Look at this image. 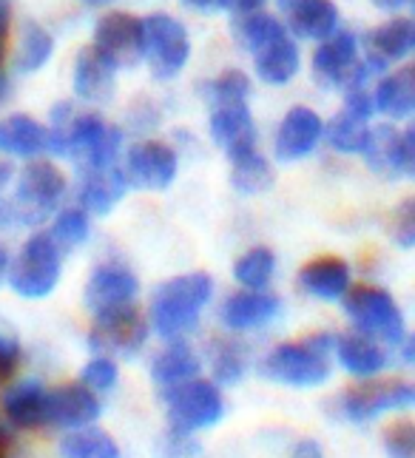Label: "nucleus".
<instances>
[{
    "label": "nucleus",
    "mask_w": 415,
    "mask_h": 458,
    "mask_svg": "<svg viewBox=\"0 0 415 458\" xmlns=\"http://www.w3.org/2000/svg\"><path fill=\"white\" fill-rule=\"evenodd\" d=\"M253 66H257V74L262 77L265 83L270 86H284L291 83L293 77L299 74L301 66V55H299V46L296 38L291 31H279L276 38L265 40L259 49H253Z\"/></svg>",
    "instance_id": "b1692460"
},
{
    "label": "nucleus",
    "mask_w": 415,
    "mask_h": 458,
    "mask_svg": "<svg viewBox=\"0 0 415 458\" xmlns=\"http://www.w3.org/2000/svg\"><path fill=\"white\" fill-rule=\"evenodd\" d=\"M146 60L157 81L177 77L191 57L188 29L171 14H148L146 21Z\"/></svg>",
    "instance_id": "9b49d317"
},
{
    "label": "nucleus",
    "mask_w": 415,
    "mask_h": 458,
    "mask_svg": "<svg viewBox=\"0 0 415 458\" xmlns=\"http://www.w3.org/2000/svg\"><path fill=\"white\" fill-rule=\"evenodd\" d=\"M23 365V347L18 339L0 334V387H9Z\"/></svg>",
    "instance_id": "c03bdc74"
},
{
    "label": "nucleus",
    "mask_w": 415,
    "mask_h": 458,
    "mask_svg": "<svg viewBox=\"0 0 415 458\" xmlns=\"http://www.w3.org/2000/svg\"><path fill=\"white\" fill-rule=\"evenodd\" d=\"M325 137V123L313 108L308 106H293L287 112L276 129L274 137V154L279 163H296L305 160L308 154L316 151V146Z\"/></svg>",
    "instance_id": "2eb2a0df"
},
{
    "label": "nucleus",
    "mask_w": 415,
    "mask_h": 458,
    "mask_svg": "<svg viewBox=\"0 0 415 458\" xmlns=\"http://www.w3.org/2000/svg\"><path fill=\"white\" fill-rule=\"evenodd\" d=\"M310 66L316 81L333 89H361L373 74V69L359 60V38L353 31H333L330 38L318 40Z\"/></svg>",
    "instance_id": "9d476101"
},
{
    "label": "nucleus",
    "mask_w": 415,
    "mask_h": 458,
    "mask_svg": "<svg viewBox=\"0 0 415 458\" xmlns=\"http://www.w3.org/2000/svg\"><path fill=\"white\" fill-rule=\"evenodd\" d=\"M120 148H123V131L108 125L94 112L74 114L66 140H63V157L74 160L80 171H103L117 165Z\"/></svg>",
    "instance_id": "0eeeda50"
},
{
    "label": "nucleus",
    "mask_w": 415,
    "mask_h": 458,
    "mask_svg": "<svg viewBox=\"0 0 415 458\" xmlns=\"http://www.w3.org/2000/svg\"><path fill=\"white\" fill-rule=\"evenodd\" d=\"M140 293V279L131 267H125L120 262H103L91 271L83 302L91 313L111 310L120 305H131Z\"/></svg>",
    "instance_id": "dca6fc26"
},
{
    "label": "nucleus",
    "mask_w": 415,
    "mask_h": 458,
    "mask_svg": "<svg viewBox=\"0 0 415 458\" xmlns=\"http://www.w3.org/2000/svg\"><path fill=\"white\" fill-rule=\"evenodd\" d=\"M202 445L197 441L194 433H182L168 428L154 445V458H199Z\"/></svg>",
    "instance_id": "a19ab883"
},
{
    "label": "nucleus",
    "mask_w": 415,
    "mask_h": 458,
    "mask_svg": "<svg viewBox=\"0 0 415 458\" xmlns=\"http://www.w3.org/2000/svg\"><path fill=\"white\" fill-rule=\"evenodd\" d=\"M46 396H49V387L35 378L18 385L12 382L0 399V413L14 430H40L46 428Z\"/></svg>",
    "instance_id": "5701e85b"
},
{
    "label": "nucleus",
    "mask_w": 415,
    "mask_h": 458,
    "mask_svg": "<svg viewBox=\"0 0 415 458\" xmlns=\"http://www.w3.org/2000/svg\"><path fill=\"white\" fill-rule=\"evenodd\" d=\"M364 63L376 72L390 69L393 63L404 60L415 52V21L412 18H393L381 26L370 29L364 38Z\"/></svg>",
    "instance_id": "a211bd4d"
},
{
    "label": "nucleus",
    "mask_w": 415,
    "mask_h": 458,
    "mask_svg": "<svg viewBox=\"0 0 415 458\" xmlns=\"http://www.w3.org/2000/svg\"><path fill=\"white\" fill-rule=\"evenodd\" d=\"M410 6H412V9H415V0H410Z\"/></svg>",
    "instance_id": "bf43d9fd"
},
{
    "label": "nucleus",
    "mask_w": 415,
    "mask_h": 458,
    "mask_svg": "<svg viewBox=\"0 0 415 458\" xmlns=\"http://www.w3.org/2000/svg\"><path fill=\"white\" fill-rule=\"evenodd\" d=\"M9 35H12V4L9 0H0V100H4L9 91V81L4 72L6 52H9Z\"/></svg>",
    "instance_id": "a18cd8bd"
},
{
    "label": "nucleus",
    "mask_w": 415,
    "mask_h": 458,
    "mask_svg": "<svg viewBox=\"0 0 415 458\" xmlns=\"http://www.w3.org/2000/svg\"><path fill=\"white\" fill-rule=\"evenodd\" d=\"M66 174H63L52 160H29L21 171L18 185H14V211H18L21 225H40L43 219L60 205L66 194Z\"/></svg>",
    "instance_id": "6e6552de"
},
{
    "label": "nucleus",
    "mask_w": 415,
    "mask_h": 458,
    "mask_svg": "<svg viewBox=\"0 0 415 458\" xmlns=\"http://www.w3.org/2000/svg\"><path fill=\"white\" fill-rule=\"evenodd\" d=\"M63 274V248L49 231L31 233L9 267V285L23 299L52 296Z\"/></svg>",
    "instance_id": "7ed1b4c3"
},
{
    "label": "nucleus",
    "mask_w": 415,
    "mask_h": 458,
    "mask_svg": "<svg viewBox=\"0 0 415 458\" xmlns=\"http://www.w3.org/2000/svg\"><path fill=\"white\" fill-rule=\"evenodd\" d=\"M57 453L60 458H123L114 436L100 430L97 424L66 430V436L60 438Z\"/></svg>",
    "instance_id": "2f4dec72"
},
{
    "label": "nucleus",
    "mask_w": 415,
    "mask_h": 458,
    "mask_svg": "<svg viewBox=\"0 0 415 458\" xmlns=\"http://www.w3.org/2000/svg\"><path fill=\"white\" fill-rule=\"evenodd\" d=\"M55 55V38L46 31L40 23L29 21L21 35V49H18V66L23 72H40Z\"/></svg>",
    "instance_id": "c9c22d12"
},
{
    "label": "nucleus",
    "mask_w": 415,
    "mask_h": 458,
    "mask_svg": "<svg viewBox=\"0 0 415 458\" xmlns=\"http://www.w3.org/2000/svg\"><path fill=\"white\" fill-rule=\"evenodd\" d=\"M18 211H14V202H6V199H0V231H6V228H18Z\"/></svg>",
    "instance_id": "8fccbe9b"
},
{
    "label": "nucleus",
    "mask_w": 415,
    "mask_h": 458,
    "mask_svg": "<svg viewBox=\"0 0 415 458\" xmlns=\"http://www.w3.org/2000/svg\"><path fill=\"white\" fill-rule=\"evenodd\" d=\"M129 191V177L120 165H111L103 171H80L77 202L89 214H108Z\"/></svg>",
    "instance_id": "393cba45"
},
{
    "label": "nucleus",
    "mask_w": 415,
    "mask_h": 458,
    "mask_svg": "<svg viewBox=\"0 0 415 458\" xmlns=\"http://www.w3.org/2000/svg\"><path fill=\"white\" fill-rule=\"evenodd\" d=\"M125 177L129 185L146 188V191H165L177 180L180 154L163 140H140L125 154Z\"/></svg>",
    "instance_id": "ddd939ff"
},
{
    "label": "nucleus",
    "mask_w": 415,
    "mask_h": 458,
    "mask_svg": "<svg viewBox=\"0 0 415 458\" xmlns=\"http://www.w3.org/2000/svg\"><path fill=\"white\" fill-rule=\"evenodd\" d=\"M279 6L293 38L318 43L339 31V9L333 0H279Z\"/></svg>",
    "instance_id": "6ab92c4d"
},
{
    "label": "nucleus",
    "mask_w": 415,
    "mask_h": 458,
    "mask_svg": "<svg viewBox=\"0 0 415 458\" xmlns=\"http://www.w3.org/2000/svg\"><path fill=\"white\" fill-rule=\"evenodd\" d=\"M291 458H327L325 455V447H322V441H316V438H299L293 450H291Z\"/></svg>",
    "instance_id": "de8ad7c7"
},
{
    "label": "nucleus",
    "mask_w": 415,
    "mask_h": 458,
    "mask_svg": "<svg viewBox=\"0 0 415 458\" xmlns=\"http://www.w3.org/2000/svg\"><path fill=\"white\" fill-rule=\"evenodd\" d=\"M402 174L415 180V125L402 131Z\"/></svg>",
    "instance_id": "49530a36"
},
{
    "label": "nucleus",
    "mask_w": 415,
    "mask_h": 458,
    "mask_svg": "<svg viewBox=\"0 0 415 458\" xmlns=\"http://www.w3.org/2000/svg\"><path fill=\"white\" fill-rule=\"evenodd\" d=\"M350 285H353L350 265L336 254L313 257L299 271V288L310 299H322V302H342Z\"/></svg>",
    "instance_id": "aec40b11"
},
{
    "label": "nucleus",
    "mask_w": 415,
    "mask_h": 458,
    "mask_svg": "<svg viewBox=\"0 0 415 458\" xmlns=\"http://www.w3.org/2000/svg\"><path fill=\"white\" fill-rule=\"evenodd\" d=\"M373 100H376V112L381 114L395 117V120L412 117L415 114V60L398 72L381 77Z\"/></svg>",
    "instance_id": "c756f323"
},
{
    "label": "nucleus",
    "mask_w": 415,
    "mask_h": 458,
    "mask_svg": "<svg viewBox=\"0 0 415 458\" xmlns=\"http://www.w3.org/2000/svg\"><path fill=\"white\" fill-rule=\"evenodd\" d=\"M282 313V299L270 291H236L219 305V322L233 334H248V330H262L276 322Z\"/></svg>",
    "instance_id": "f3484780"
},
{
    "label": "nucleus",
    "mask_w": 415,
    "mask_h": 458,
    "mask_svg": "<svg viewBox=\"0 0 415 458\" xmlns=\"http://www.w3.org/2000/svg\"><path fill=\"white\" fill-rule=\"evenodd\" d=\"M214 299V279L194 271L182 276H171L168 282L157 288L151 308H148V322L151 330L163 342H180L191 336L199 327L202 310L211 305Z\"/></svg>",
    "instance_id": "f257e3e1"
},
{
    "label": "nucleus",
    "mask_w": 415,
    "mask_h": 458,
    "mask_svg": "<svg viewBox=\"0 0 415 458\" xmlns=\"http://www.w3.org/2000/svg\"><path fill=\"white\" fill-rule=\"evenodd\" d=\"M274 276H276V254L267 245L248 248L233 262V279L248 291H267Z\"/></svg>",
    "instance_id": "72a5a7b5"
},
{
    "label": "nucleus",
    "mask_w": 415,
    "mask_h": 458,
    "mask_svg": "<svg viewBox=\"0 0 415 458\" xmlns=\"http://www.w3.org/2000/svg\"><path fill=\"white\" fill-rule=\"evenodd\" d=\"M410 407H415V385L404 378H359L336 396L339 416L350 424H370Z\"/></svg>",
    "instance_id": "20e7f679"
},
{
    "label": "nucleus",
    "mask_w": 415,
    "mask_h": 458,
    "mask_svg": "<svg viewBox=\"0 0 415 458\" xmlns=\"http://www.w3.org/2000/svg\"><path fill=\"white\" fill-rule=\"evenodd\" d=\"M287 26L274 18V14H267V12H250V14H242V21L236 23V35L239 40H242V46L248 52L253 49H259V46L270 38H276L279 31H284Z\"/></svg>",
    "instance_id": "58836bf2"
},
{
    "label": "nucleus",
    "mask_w": 415,
    "mask_h": 458,
    "mask_svg": "<svg viewBox=\"0 0 415 458\" xmlns=\"http://www.w3.org/2000/svg\"><path fill=\"white\" fill-rule=\"evenodd\" d=\"M9 267H12V257H9V250H6V245L0 242V285L9 279Z\"/></svg>",
    "instance_id": "864d4df0"
},
{
    "label": "nucleus",
    "mask_w": 415,
    "mask_h": 458,
    "mask_svg": "<svg viewBox=\"0 0 415 458\" xmlns=\"http://www.w3.org/2000/svg\"><path fill=\"white\" fill-rule=\"evenodd\" d=\"M94 322L89 330V347L106 356H137L148 342L151 322L134 302L111 310L91 313Z\"/></svg>",
    "instance_id": "1a4fd4ad"
},
{
    "label": "nucleus",
    "mask_w": 415,
    "mask_h": 458,
    "mask_svg": "<svg viewBox=\"0 0 415 458\" xmlns=\"http://www.w3.org/2000/svg\"><path fill=\"white\" fill-rule=\"evenodd\" d=\"M86 6H91V9H100V6H108L111 0H83Z\"/></svg>",
    "instance_id": "13d9d810"
},
{
    "label": "nucleus",
    "mask_w": 415,
    "mask_h": 458,
    "mask_svg": "<svg viewBox=\"0 0 415 458\" xmlns=\"http://www.w3.org/2000/svg\"><path fill=\"white\" fill-rule=\"evenodd\" d=\"M344 316L359 334H367L385 344H398L404 339V313L390 291L378 285H350L342 299Z\"/></svg>",
    "instance_id": "39448f33"
},
{
    "label": "nucleus",
    "mask_w": 415,
    "mask_h": 458,
    "mask_svg": "<svg viewBox=\"0 0 415 458\" xmlns=\"http://www.w3.org/2000/svg\"><path fill=\"white\" fill-rule=\"evenodd\" d=\"M333 359H336L339 368L353 378H376L390 365L385 342H378L367 334H359V330L336 336V351H333Z\"/></svg>",
    "instance_id": "412c9836"
},
{
    "label": "nucleus",
    "mask_w": 415,
    "mask_h": 458,
    "mask_svg": "<svg viewBox=\"0 0 415 458\" xmlns=\"http://www.w3.org/2000/svg\"><path fill=\"white\" fill-rule=\"evenodd\" d=\"M390 233L398 248H415V197L398 202L390 216Z\"/></svg>",
    "instance_id": "37998d69"
},
{
    "label": "nucleus",
    "mask_w": 415,
    "mask_h": 458,
    "mask_svg": "<svg viewBox=\"0 0 415 458\" xmlns=\"http://www.w3.org/2000/svg\"><path fill=\"white\" fill-rule=\"evenodd\" d=\"M163 402L168 410V428L182 433H202L211 430L225 419V396L222 387L208 378H191L185 385H177L163 393Z\"/></svg>",
    "instance_id": "423d86ee"
},
{
    "label": "nucleus",
    "mask_w": 415,
    "mask_h": 458,
    "mask_svg": "<svg viewBox=\"0 0 415 458\" xmlns=\"http://www.w3.org/2000/svg\"><path fill=\"white\" fill-rule=\"evenodd\" d=\"M185 6L191 9H199V12H208V9H219V0H182Z\"/></svg>",
    "instance_id": "6e6d98bb"
},
{
    "label": "nucleus",
    "mask_w": 415,
    "mask_h": 458,
    "mask_svg": "<svg viewBox=\"0 0 415 458\" xmlns=\"http://www.w3.org/2000/svg\"><path fill=\"white\" fill-rule=\"evenodd\" d=\"M398 356H402L404 365L415 368V334H404V339L398 342Z\"/></svg>",
    "instance_id": "3c124183"
},
{
    "label": "nucleus",
    "mask_w": 415,
    "mask_h": 458,
    "mask_svg": "<svg viewBox=\"0 0 415 458\" xmlns=\"http://www.w3.org/2000/svg\"><path fill=\"white\" fill-rule=\"evenodd\" d=\"M373 4L378 6V9H385V12H395V9H402V6H407L410 0H373Z\"/></svg>",
    "instance_id": "4d7b16f0"
},
{
    "label": "nucleus",
    "mask_w": 415,
    "mask_h": 458,
    "mask_svg": "<svg viewBox=\"0 0 415 458\" xmlns=\"http://www.w3.org/2000/svg\"><path fill=\"white\" fill-rule=\"evenodd\" d=\"M49 151V129L29 114H9L0 120V154L35 160Z\"/></svg>",
    "instance_id": "a878e982"
},
{
    "label": "nucleus",
    "mask_w": 415,
    "mask_h": 458,
    "mask_svg": "<svg viewBox=\"0 0 415 458\" xmlns=\"http://www.w3.org/2000/svg\"><path fill=\"white\" fill-rule=\"evenodd\" d=\"M100 413H103L100 393L91 390L86 382L49 387V396H46V428H57V430L89 428V424H97Z\"/></svg>",
    "instance_id": "4468645a"
},
{
    "label": "nucleus",
    "mask_w": 415,
    "mask_h": 458,
    "mask_svg": "<svg viewBox=\"0 0 415 458\" xmlns=\"http://www.w3.org/2000/svg\"><path fill=\"white\" fill-rule=\"evenodd\" d=\"M265 4H267V0H233V9L239 14H250V12H259Z\"/></svg>",
    "instance_id": "603ef678"
},
{
    "label": "nucleus",
    "mask_w": 415,
    "mask_h": 458,
    "mask_svg": "<svg viewBox=\"0 0 415 458\" xmlns=\"http://www.w3.org/2000/svg\"><path fill=\"white\" fill-rule=\"evenodd\" d=\"M208 98H211L214 108L216 106H236L248 103L250 98V77L239 69H225L208 83Z\"/></svg>",
    "instance_id": "4c0bfd02"
},
{
    "label": "nucleus",
    "mask_w": 415,
    "mask_h": 458,
    "mask_svg": "<svg viewBox=\"0 0 415 458\" xmlns=\"http://www.w3.org/2000/svg\"><path fill=\"white\" fill-rule=\"evenodd\" d=\"M80 382H86L91 390L97 393H108L111 387H114L120 382V368L114 356H106V353H94L89 361L83 373H80Z\"/></svg>",
    "instance_id": "ea45409f"
},
{
    "label": "nucleus",
    "mask_w": 415,
    "mask_h": 458,
    "mask_svg": "<svg viewBox=\"0 0 415 458\" xmlns=\"http://www.w3.org/2000/svg\"><path fill=\"white\" fill-rule=\"evenodd\" d=\"M208 365H211V376L219 387H233L239 385L250 370V351L245 342L231 339V336H214L208 342Z\"/></svg>",
    "instance_id": "c85d7f7f"
},
{
    "label": "nucleus",
    "mask_w": 415,
    "mask_h": 458,
    "mask_svg": "<svg viewBox=\"0 0 415 458\" xmlns=\"http://www.w3.org/2000/svg\"><path fill=\"white\" fill-rule=\"evenodd\" d=\"M325 140H327V146L339 154H361L367 140H370V123L342 108V112L325 125Z\"/></svg>",
    "instance_id": "f704fd0d"
},
{
    "label": "nucleus",
    "mask_w": 415,
    "mask_h": 458,
    "mask_svg": "<svg viewBox=\"0 0 415 458\" xmlns=\"http://www.w3.org/2000/svg\"><path fill=\"white\" fill-rule=\"evenodd\" d=\"M12 177H14L12 163H9V160H4V157H0V191H4V188L12 182Z\"/></svg>",
    "instance_id": "5fc2aeb1"
},
{
    "label": "nucleus",
    "mask_w": 415,
    "mask_h": 458,
    "mask_svg": "<svg viewBox=\"0 0 415 458\" xmlns=\"http://www.w3.org/2000/svg\"><path fill=\"white\" fill-rule=\"evenodd\" d=\"M231 160V182L239 194H262L274 182V168H270L267 157L257 148H239L228 154Z\"/></svg>",
    "instance_id": "7c9ffc66"
},
{
    "label": "nucleus",
    "mask_w": 415,
    "mask_h": 458,
    "mask_svg": "<svg viewBox=\"0 0 415 458\" xmlns=\"http://www.w3.org/2000/svg\"><path fill=\"white\" fill-rule=\"evenodd\" d=\"M12 453H14V428L0 413V458H12Z\"/></svg>",
    "instance_id": "09e8293b"
},
{
    "label": "nucleus",
    "mask_w": 415,
    "mask_h": 458,
    "mask_svg": "<svg viewBox=\"0 0 415 458\" xmlns=\"http://www.w3.org/2000/svg\"><path fill=\"white\" fill-rule=\"evenodd\" d=\"M94 46L117 69H134L146 57V23L131 12H108L94 26Z\"/></svg>",
    "instance_id": "f8f14e48"
},
{
    "label": "nucleus",
    "mask_w": 415,
    "mask_h": 458,
    "mask_svg": "<svg viewBox=\"0 0 415 458\" xmlns=\"http://www.w3.org/2000/svg\"><path fill=\"white\" fill-rule=\"evenodd\" d=\"M55 242L63 248V250H74L77 245H83L91 233V223H89V211L83 205H72V208H63L55 223H52V231Z\"/></svg>",
    "instance_id": "e433bc0d"
},
{
    "label": "nucleus",
    "mask_w": 415,
    "mask_h": 458,
    "mask_svg": "<svg viewBox=\"0 0 415 458\" xmlns=\"http://www.w3.org/2000/svg\"><path fill=\"white\" fill-rule=\"evenodd\" d=\"M333 351H336V336L333 334H310L296 342H279L265 353L259 370L274 385L313 390L330 378Z\"/></svg>",
    "instance_id": "f03ea898"
},
{
    "label": "nucleus",
    "mask_w": 415,
    "mask_h": 458,
    "mask_svg": "<svg viewBox=\"0 0 415 458\" xmlns=\"http://www.w3.org/2000/svg\"><path fill=\"white\" fill-rule=\"evenodd\" d=\"M199 370H202V359L185 339L168 342L165 351H159L151 361V378L159 387V393L191 382V378L199 376Z\"/></svg>",
    "instance_id": "bb28decb"
},
{
    "label": "nucleus",
    "mask_w": 415,
    "mask_h": 458,
    "mask_svg": "<svg viewBox=\"0 0 415 458\" xmlns=\"http://www.w3.org/2000/svg\"><path fill=\"white\" fill-rule=\"evenodd\" d=\"M387 458H415V421L412 419H395L381 436Z\"/></svg>",
    "instance_id": "79ce46f5"
},
{
    "label": "nucleus",
    "mask_w": 415,
    "mask_h": 458,
    "mask_svg": "<svg viewBox=\"0 0 415 458\" xmlns=\"http://www.w3.org/2000/svg\"><path fill=\"white\" fill-rule=\"evenodd\" d=\"M211 137L216 146L225 148V154L257 146V125H253L248 103L216 106L211 114Z\"/></svg>",
    "instance_id": "cd10ccee"
},
{
    "label": "nucleus",
    "mask_w": 415,
    "mask_h": 458,
    "mask_svg": "<svg viewBox=\"0 0 415 458\" xmlns=\"http://www.w3.org/2000/svg\"><path fill=\"white\" fill-rule=\"evenodd\" d=\"M114 77H117V66L111 63L97 46L89 43L86 49H80L77 63H74V94L86 103H106L114 91Z\"/></svg>",
    "instance_id": "4be33fe9"
},
{
    "label": "nucleus",
    "mask_w": 415,
    "mask_h": 458,
    "mask_svg": "<svg viewBox=\"0 0 415 458\" xmlns=\"http://www.w3.org/2000/svg\"><path fill=\"white\" fill-rule=\"evenodd\" d=\"M361 157L381 177L402 174V131H395L393 125H376L370 129V140H367Z\"/></svg>",
    "instance_id": "473e14b6"
}]
</instances>
